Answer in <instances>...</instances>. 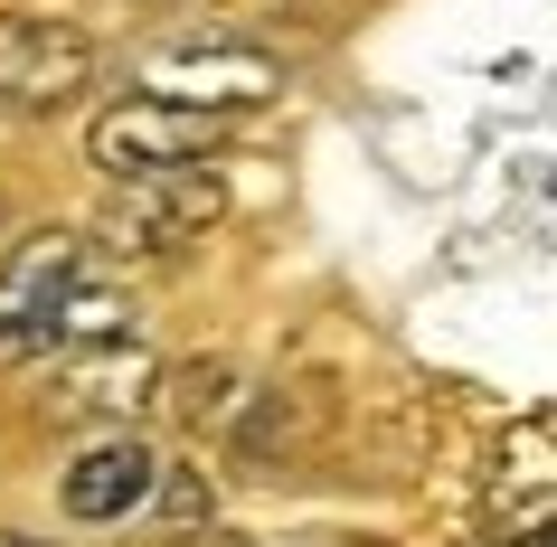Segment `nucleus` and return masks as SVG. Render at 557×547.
Listing matches in <instances>:
<instances>
[{
	"mask_svg": "<svg viewBox=\"0 0 557 547\" xmlns=\"http://www.w3.org/2000/svg\"><path fill=\"white\" fill-rule=\"evenodd\" d=\"M482 538L492 547H557V415H520L482 472Z\"/></svg>",
	"mask_w": 557,
	"mask_h": 547,
	"instance_id": "f03ea898",
	"label": "nucleus"
},
{
	"mask_svg": "<svg viewBox=\"0 0 557 547\" xmlns=\"http://www.w3.org/2000/svg\"><path fill=\"white\" fill-rule=\"evenodd\" d=\"M151 397H171L180 425H227L236 397H246V377H236V359H189V369L151 377Z\"/></svg>",
	"mask_w": 557,
	"mask_h": 547,
	"instance_id": "1a4fd4ad",
	"label": "nucleus"
},
{
	"mask_svg": "<svg viewBox=\"0 0 557 547\" xmlns=\"http://www.w3.org/2000/svg\"><path fill=\"white\" fill-rule=\"evenodd\" d=\"M0 547H38V538H10V529H0Z\"/></svg>",
	"mask_w": 557,
	"mask_h": 547,
	"instance_id": "9b49d317",
	"label": "nucleus"
},
{
	"mask_svg": "<svg viewBox=\"0 0 557 547\" xmlns=\"http://www.w3.org/2000/svg\"><path fill=\"white\" fill-rule=\"evenodd\" d=\"M151 349L123 331V340H86V349H66V369L58 387H48V406L58 415H143L151 406Z\"/></svg>",
	"mask_w": 557,
	"mask_h": 547,
	"instance_id": "0eeeda50",
	"label": "nucleus"
},
{
	"mask_svg": "<svg viewBox=\"0 0 557 547\" xmlns=\"http://www.w3.org/2000/svg\"><path fill=\"white\" fill-rule=\"evenodd\" d=\"M218 142H227V114H208V104H171V95H123V104H104L95 133H86V151L114 179L171 171V161H208Z\"/></svg>",
	"mask_w": 557,
	"mask_h": 547,
	"instance_id": "7ed1b4c3",
	"label": "nucleus"
},
{
	"mask_svg": "<svg viewBox=\"0 0 557 547\" xmlns=\"http://www.w3.org/2000/svg\"><path fill=\"white\" fill-rule=\"evenodd\" d=\"M86 246L76 236H29V246H10L0 256V349H58V321L86 284Z\"/></svg>",
	"mask_w": 557,
	"mask_h": 547,
	"instance_id": "39448f33",
	"label": "nucleus"
},
{
	"mask_svg": "<svg viewBox=\"0 0 557 547\" xmlns=\"http://www.w3.org/2000/svg\"><path fill=\"white\" fill-rule=\"evenodd\" d=\"M95 76V38L76 20H38V10H0V104L10 114H58Z\"/></svg>",
	"mask_w": 557,
	"mask_h": 547,
	"instance_id": "20e7f679",
	"label": "nucleus"
},
{
	"mask_svg": "<svg viewBox=\"0 0 557 547\" xmlns=\"http://www.w3.org/2000/svg\"><path fill=\"white\" fill-rule=\"evenodd\" d=\"M151 490H161V529H199V519L218 510L208 472H151Z\"/></svg>",
	"mask_w": 557,
	"mask_h": 547,
	"instance_id": "9d476101",
	"label": "nucleus"
},
{
	"mask_svg": "<svg viewBox=\"0 0 557 547\" xmlns=\"http://www.w3.org/2000/svg\"><path fill=\"white\" fill-rule=\"evenodd\" d=\"M227 217V179H208L199 161H171V171H133L104 199L95 236L114 246V256H180V246H199L208 227Z\"/></svg>",
	"mask_w": 557,
	"mask_h": 547,
	"instance_id": "f257e3e1",
	"label": "nucleus"
},
{
	"mask_svg": "<svg viewBox=\"0 0 557 547\" xmlns=\"http://www.w3.org/2000/svg\"><path fill=\"white\" fill-rule=\"evenodd\" d=\"M274 86H284V66L264 58V48H236V38H218V48H161V58L143 66V95L208 104V114H246V104H264Z\"/></svg>",
	"mask_w": 557,
	"mask_h": 547,
	"instance_id": "423d86ee",
	"label": "nucleus"
},
{
	"mask_svg": "<svg viewBox=\"0 0 557 547\" xmlns=\"http://www.w3.org/2000/svg\"><path fill=\"white\" fill-rule=\"evenodd\" d=\"M0 227H10V199H0Z\"/></svg>",
	"mask_w": 557,
	"mask_h": 547,
	"instance_id": "f8f14e48",
	"label": "nucleus"
},
{
	"mask_svg": "<svg viewBox=\"0 0 557 547\" xmlns=\"http://www.w3.org/2000/svg\"><path fill=\"white\" fill-rule=\"evenodd\" d=\"M151 472L161 462L133 444V434H114V444H95V453H76V472H66V519H86V529H104V519H133L151 500Z\"/></svg>",
	"mask_w": 557,
	"mask_h": 547,
	"instance_id": "6e6552de",
	"label": "nucleus"
}]
</instances>
